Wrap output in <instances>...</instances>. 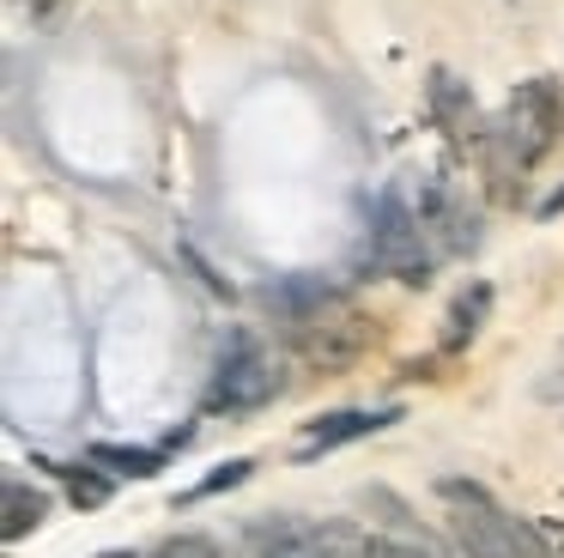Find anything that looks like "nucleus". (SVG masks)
I'll return each mask as SVG.
<instances>
[{"instance_id": "obj_1", "label": "nucleus", "mask_w": 564, "mask_h": 558, "mask_svg": "<svg viewBox=\"0 0 564 558\" xmlns=\"http://www.w3.org/2000/svg\"><path fill=\"white\" fill-rule=\"evenodd\" d=\"M280 310H285V322H292L297 358H304L310 371H322V376L358 364V358H365V346H370V334H377L370 315L358 310L352 298H340L334 286L304 279V273L280 291Z\"/></svg>"}, {"instance_id": "obj_2", "label": "nucleus", "mask_w": 564, "mask_h": 558, "mask_svg": "<svg viewBox=\"0 0 564 558\" xmlns=\"http://www.w3.org/2000/svg\"><path fill=\"white\" fill-rule=\"evenodd\" d=\"M437 504H443V522H449L455 546H462L467 558H540V546H546L474 480H443Z\"/></svg>"}, {"instance_id": "obj_3", "label": "nucleus", "mask_w": 564, "mask_h": 558, "mask_svg": "<svg viewBox=\"0 0 564 558\" xmlns=\"http://www.w3.org/2000/svg\"><path fill=\"white\" fill-rule=\"evenodd\" d=\"M431 261H437V243H431L419 206H406L394 189H382L377 206H370V267L406 279V286H425Z\"/></svg>"}, {"instance_id": "obj_4", "label": "nucleus", "mask_w": 564, "mask_h": 558, "mask_svg": "<svg viewBox=\"0 0 564 558\" xmlns=\"http://www.w3.org/2000/svg\"><path fill=\"white\" fill-rule=\"evenodd\" d=\"M558 128H564V97H558V79H522L510 92V104H503L498 116V146L516 158L522 170H534L540 158L558 146Z\"/></svg>"}, {"instance_id": "obj_5", "label": "nucleus", "mask_w": 564, "mask_h": 558, "mask_svg": "<svg viewBox=\"0 0 564 558\" xmlns=\"http://www.w3.org/2000/svg\"><path fill=\"white\" fill-rule=\"evenodd\" d=\"M256 558H377V534L352 528V522H261L249 534Z\"/></svg>"}, {"instance_id": "obj_6", "label": "nucleus", "mask_w": 564, "mask_h": 558, "mask_svg": "<svg viewBox=\"0 0 564 558\" xmlns=\"http://www.w3.org/2000/svg\"><path fill=\"white\" fill-rule=\"evenodd\" d=\"M273 395H280V364H273V352L261 346L256 334L237 328L219 352V371H213V407L219 412H256V407H268Z\"/></svg>"}, {"instance_id": "obj_7", "label": "nucleus", "mask_w": 564, "mask_h": 558, "mask_svg": "<svg viewBox=\"0 0 564 558\" xmlns=\"http://www.w3.org/2000/svg\"><path fill=\"white\" fill-rule=\"evenodd\" d=\"M425 104H431V116H437V128L449 133V146H455V152H467V158H486V152H491V133H498V128H486V116H479L474 92H467V85L455 79L449 67H437V73H431Z\"/></svg>"}, {"instance_id": "obj_8", "label": "nucleus", "mask_w": 564, "mask_h": 558, "mask_svg": "<svg viewBox=\"0 0 564 558\" xmlns=\"http://www.w3.org/2000/svg\"><path fill=\"white\" fill-rule=\"evenodd\" d=\"M419 218H425L431 243H437L443 255H474L479 249V213L467 206V194L455 189V182H425Z\"/></svg>"}, {"instance_id": "obj_9", "label": "nucleus", "mask_w": 564, "mask_h": 558, "mask_svg": "<svg viewBox=\"0 0 564 558\" xmlns=\"http://www.w3.org/2000/svg\"><path fill=\"white\" fill-rule=\"evenodd\" d=\"M401 412L394 407H340V412H322V419H310L304 431H297V443H292V455L297 461H316V455H328V449H340V443H358V437H370V431H382V425H394Z\"/></svg>"}, {"instance_id": "obj_10", "label": "nucleus", "mask_w": 564, "mask_h": 558, "mask_svg": "<svg viewBox=\"0 0 564 558\" xmlns=\"http://www.w3.org/2000/svg\"><path fill=\"white\" fill-rule=\"evenodd\" d=\"M43 516H50V497L25 480H7V492H0V534L7 540H25L31 528H43Z\"/></svg>"}, {"instance_id": "obj_11", "label": "nucleus", "mask_w": 564, "mask_h": 558, "mask_svg": "<svg viewBox=\"0 0 564 558\" xmlns=\"http://www.w3.org/2000/svg\"><path fill=\"white\" fill-rule=\"evenodd\" d=\"M486 310H491V286H467L462 298L449 303V315H443V352H462L467 340L479 334Z\"/></svg>"}, {"instance_id": "obj_12", "label": "nucleus", "mask_w": 564, "mask_h": 558, "mask_svg": "<svg viewBox=\"0 0 564 558\" xmlns=\"http://www.w3.org/2000/svg\"><path fill=\"white\" fill-rule=\"evenodd\" d=\"M91 461L110 468L116 480H152V473L164 468L159 449H134V443H91Z\"/></svg>"}, {"instance_id": "obj_13", "label": "nucleus", "mask_w": 564, "mask_h": 558, "mask_svg": "<svg viewBox=\"0 0 564 558\" xmlns=\"http://www.w3.org/2000/svg\"><path fill=\"white\" fill-rule=\"evenodd\" d=\"M62 480H67V497H74V504H86V509H98L104 497H110V480L98 473V461H86V468H67Z\"/></svg>"}, {"instance_id": "obj_14", "label": "nucleus", "mask_w": 564, "mask_h": 558, "mask_svg": "<svg viewBox=\"0 0 564 558\" xmlns=\"http://www.w3.org/2000/svg\"><path fill=\"white\" fill-rule=\"evenodd\" d=\"M147 558H225V546L207 540V534H164Z\"/></svg>"}, {"instance_id": "obj_15", "label": "nucleus", "mask_w": 564, "mask_h": 558, "mask_svg": "<svg viewBox=\"0 0 564 558\" xmlns=\"http://www.w3.org/2000/svg\"><path fill=\"white\" fill-rule=\"evenodd\" d=\"M243 480H249V461H225V468H213L200 485H188L183 504H200V497H213V492H231V485H243Z\"/></svg>"}, {"instance_id": "obj_16", "label": "nucleus", "mask_w": 564, "mask_h": 558, "mask_svg": "<svg viewBox=\"0 0 564 558\" xmlns=\"http://www.w3.org/2000/svg\"><path fill=\"white\" fill-rule=\"evenodd\" d=\"M540 395L546 400H564V346L552 352V364H546V376H540Z\"/></svg>"}, {"instance_id": "obj_17", "label": "nucleus", "mask_w": 564, "mask_h": 558, "mask_svg": "<svg viewBox=\"0 0 564 558\" xmlns=\"http://www.w3.org/2000/svg\"><path fill=\"white\" fill-rule=\"evenodd\" d=\"M540 540H546V552H552V558H564V534H558V528H546Z\"/></svg>"}, {"instance_id": "obj_18", "label": "nucleus", "mask_w": 564, "mask_h": 558, "mask_svg": "<svg viewBox=\"0 0 564 558\" xmlns=\"http://www.w3.org/2000/svg\"><path fill=\"white\" fill-rule=\"evenodd\" d=\"M540 213H546V218H558V213H564V189H558V194H546V206H540Z\"/></svg>"}, {"instance_id": "obj_19", "label": "nucleus", "mask_w": 564, "mask_h": 558, "mask_svg": "<svg viewBox=\"0 0 564 558\" xmlns=\"http://www.w3.org/2000/svg\"><path fill=\"white\" fill-rule=\"evenodd\" d=\"M98 558H134V552H98Z\"/></svg>"}, {"instance_id": "obj_20", "label": "nucleus", "mask_w": 564, "mask_h": 558, "mask_svg": "<svg viewBox=\"0 0 564 558\" xmlns=\"http://www.w3.org/2000/svg\"><path fill=\"white\" fill-rule=\"evenodd\" d=\"M31 7H55V0H31Z\"/></svg>"}]
</instances>
